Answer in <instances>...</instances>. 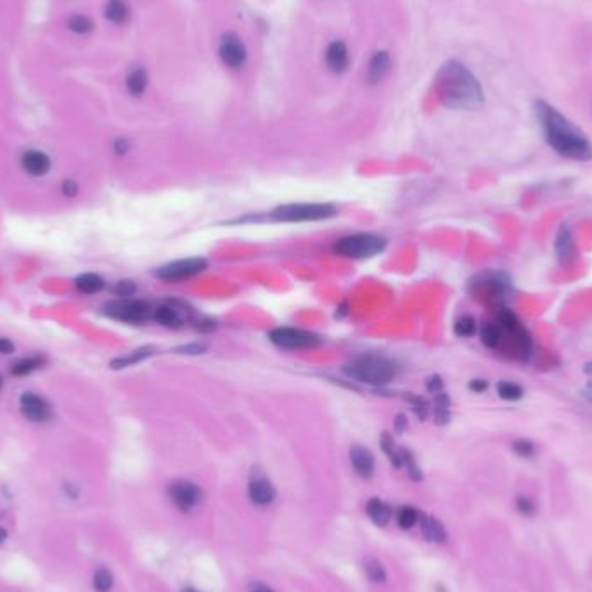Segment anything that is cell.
<instances>
[{
	"mask_svg": "<svg viewBox=\"0 0 592 592\" xmlns=\"http://www.w3.org/2000/svg\"><path fill=\"white\" fill-rule=\"evenodd\" d=\"M495 324L499 325V329H501L502 333H509V334H515L518 329L523 328L518 315H516L511 308H506V307L499 308L497 315H495Z\"/></svg>",
	"mask_w": 592,
	"mask_h": 592,
	"instance_id": "26",
	"label": "cell"
},
{
	"mask_svg": "<svg viewBox=\"0 0 592 592\" xmlns=\"http://www.w3.org/2000/svg\"><path fill=\"white\" fill-rule=\"evenodd\" d=\"M471 291H486L492 296H502L513 293V279L506 272L489 271L478 274L469 281Z\"/></svg>",
	"mask_w": 592,
	"mask_h": 592,
	"instance_id": "10",
	"label": "cell"
},
{
	"mask_svg": "<svg viewBox=\"0 0 592 592\" xmlns=\"http://www.w3.org/2000/svg\"><path fill=\"white\" fill-rule=\"evenodd\" d=\"M251 592H274V591H272V589H269V587H267V585L256 584V585H253Z\"/></svg>",
	"mask_w": 592,
	"mask_h": 592,
	"instance_id": "51",
	"label": "cell"
},
{
	"mask_svg": "<svg viewBox=\"0 0 592 592\" xmlns=\"http://www.w3.org/2000/svg\"><path fill=\"white\" fill-rule=\"evenodd\" d=\"M336 310H340V317H341V315H345V314H347V304L340 305V307H338Z\"/></svg>",
	"mask_w": 592,
	"mask_h": 592,
	"instance_id": "53",
	"label": "cell"
},
{
	"mask_svg": "<svg viewBox=\"0 0 592 592\" xmlns=\"http://www.w3.org/2000/svg\"><path fill=\"white\" fill-rule=\"evenodd\" d=\"M324 61L329 71L336 75L345 73L348 70V64H350V51H348L347 44L343 40L329 42L324 51Z\"/></svg>",
	"mask_w": 592,
	"mask_h": 592,
	"instance_id": "15",
	"label": "cell"
},
{
	"mask_svg": "<svg viewBox=\"0 0 592 592\" xmlns=\"http://www.w3.org/2000/svg\"><path fill=\"white\" fill-rule=\"evenodd\" d=\"M208 269V262L205 258H184V260H175V262L164 263L161 267H158L153 272L154 278L161 279V281L166 282H179L186 281V279L194 278V275L201 274Z\"/></svg>",
	"mask_w": 592,
	"mask_h": 592,
	"instance_id": "8",
	"label": "cell"
},
{
	"mask_svg": "<svg viewBox=\"0 0 592 592\" xmlns=\"http://www.w3.org/2000/svg\"><path fill=\"white\" fill-rule=\"evenodd\" d=\"M419 518V511H417L416 508H412V506H404V508H400L399 513H397V523H399V526L404 528V530H409L414 525H417Z\"/></svg>",
	"mask_w": 592,
	"mask_h": 592,
	"instance_id": "33",
	"label": "cell"
},
{
	"mask_svg": "<svg viewBox=\"0 0 592 592\" xmlns=\"http://www.w3.org/2000/svg\"><path fill=\"white\" fill-rule=\"evenodd\" d=\"M386 248V239L371 232L345 236L334 243L333 249L336 255L352 260H366L380 255Z\"/></svg>",
	"mask_w": 592,
	"mask_h": 592,
	"instance_id": "4",
	"label": "cell"
},
{
	"mask_svg": "<svg viewBox=\"0 0 592 592\" xmlns=\"http://www.w3.org/2000/svg\"><path fill=\"white\" fill-rule=\"evenodd\" d=\"M338 210L329 203H296L282 205L271 212V219L275 222H319L333 219Z\"/></svg>",
	"mask_w": 592,
	"mask_h": 592,
	"instance_id": "5",
	"label": "cell"
},
{
	"mask_svg": "<svg viewBox=\"0 0 592 592\" xmlns=\"http://www.w3.org/2000/svg\"><path fill=\"white\" fill-rule=\"evenodd\" d=\"M269 340L284 350H308L322 343L319 334L296 328H275L269 333Z\"/></svg>",
	"mask_w": 592,
	"mask_h": 592,
	"instance_id": "7",
	"label": "cell"
},
{
	"mask_svg": "<svg viewBox=\"0 0 592 592\" xmlns=\"http://www.w3.org/2000/svg\"><path fill=\"white\" fill-rule=\"evenodd\" d=\"M426 388L430 393H440V391H443V380L440 376H432L426 381Z\"/></svg>",
	"mask_w": 592,
	"mask_h": 592,
	"instance_id": "44",
	"label": "cell"
},
{
	"mask_svg": "<svg viewBox=\"0 0 592 592\" xmlns=\"http://www.w3.org/2000/svg\"><path fill=\"white\" fill-rule=\"evenodd\" d=\"M219 58L222 64L232 71H239L245 68L246 59H248V51H246L245 42H243V38L239 37L238 33L227 32L220 37Z\"/></svg>",
	"mask_w": 592,
	"mask_h": 592,
	"instance_id": "9",
	"label": "cell"
},
{
	"mask_svg": "<svg viewBox=\"0 0 592 592\" xmlns=\"http://www.w3.org/2000/svg\"><path fill=\"white\" fill-rule=\"evenodd\" d=\"M582 397H584L589 404H592V383H589L587 390H582Z\"/></svg>",
	"mask_w": 592,
	"mask_h": 592,
	"instance_id": "50",
	"label": "cell"
},
{
	"mask_svg": "<svg viewBox=\"0 0 592 592\" xmlns=\"http://www.w3.org/2000/svg\"><path fill=\"white\" fill-rule=\"evenodd\" d=\"M208 350V347H206L205 343H189V345H182V347L175 348V354L180 355H201L205 354V352Z\"/></svg>",
	"mask_w": 592,
	"mask_h": 592,
	"instance_id": "42",
	"label": "cell"
},
{
	"mask_svg": "<svg viewBox=\"0 0 592 592\" xmlns=\"http://www.w3.org/2000/svg\"><path fill=\"white\" fill-rule=\"evenodd\" d=\"M23 170L32 177H44L51 170V158L42 151H26L21 156Z\"/></svg>",
	"mask_w": 592,
	"mask_h": 592,
	"instance_id": "17",
	"label": "cell"
},
{
	"mask_svg": "<svg viewBox=\"0 0 592 592\" xmlns=\"http://www.w3.org/2000/svg\"><path fill=\"white\" fill-rule=\"evenodd\" d=\"M381 449H383V452L386 454V457L390 459L391 465L395 466V468H402V457H400V449H397V445H395L393 439H391L390 433H383L381 435Z\"/></svg>",
	"mask_w": 592,
	"mask_h": 592,
	"instance_id": "31",
	"label": "cell"
},
{
	"mask_svg": "<svg viewBox=\"0 0 592 592\" xmlns=\"http://www.w3.org/2000/svg\"><path fill=\"white\" fill-rule=\"evenodd\" d=\"M104 16L113 25H125L130 18V8L125 0H108Z\"/></svg>",
	"mask_w": 592,
	"mask_h": 592,
	"instance_id": "24",
	"label": "cell"
},
{
	"mask_svg": "<svg viewBox=\"0 0 592 592\" xmlns=\"http://www.w3.org/2000/svg\"><path fill=\"white\" fill-rule=\"evenodd\" d=\"M366 513L378 526H386L390 523L391 516H393L390 506L381 501V499H371L366 504Z\"/></svg>",
	"mask_w": 592,
	"mask_h": 592,
	"instance_id": "22",
	"label": "cell"
},
{
	"mask_svg": "<svg viewBox=\"0 0 592 592\" xmlns=\"http://www.w3.org/2000/svg\"><path fill=\"white\" fill-rule=\"evenodd\" d=\"M68 28H70L71 32L78 33V35H85V33H88V32H92V29H94V21H92L88 16L77 14V16H73L70 21H68Z\"/></svg>",
	"mask_w": 592,
	"mask_h": 592,
	"instance_id": "35",
	"label": "cell"
},
{
	"mask_svg": "<svg viewBox=\"0 0 592 592\" xmlns=\"http://www.w3.org/2000/svg\"><path fill=\"white\" fill-rule=\"evenodd\" d=\"M582 371H584L585 374H592V362H587V364L582 367Z\"/></svg>",
	"mask_w": 592,
	"mask_h": 592,
	"instance_id": "52",
	"label": "cell"
},
{
	"mask_svg": "<svg viewBox=\"0 0 592 592\" xmlns=\"http://www.w3.org/2000/svg\"><path fill=\"white\" fill-rule=\"evenodd\" d=\"M113 587V575L108 570H99L94 575V589L97 592H110Z\"/></svg>",
	"mask_w": 592,
	"mask_h": 592,
	"instance_id": "39",
	"label": "cell"
},
{
	"mask_svg": "<svg viewBox=\"0 0 592 592\" xmlns=\"http://www.w3.org/2000/svg\"><path fill=\"white\" fill-rule=\"evenodd\" d=\"M433 419L439 426H445L452 419V412H450V406H452V400H450L449 393L445 391H440L435 395V404H433Z\"/></svg>",
	"mask_w": 592,
	"mask_h": 592,
	"instance_id": "23",
	"label": "cell"
},
{
	"mask_svg": "<svg viewBox=\"0 0 592 592\" xmlns=\"http://www.w3.org/2000/svg\"><path fill=\"white\" fill-rule=\"evenodd\" d=\"M113 291L118 298H130V296H134L137 293V286L134 281H120L116 282Z\"/></svg>",
	"mask_w": 592,
	"mask_h": 592,
	"instance_id": "40",
	"label": "cell"
},
{
	"mask_svg": "<svg viewBox=\"0 0 592 592\" xmlns=\"http://www.w3.org/2000/svg\"><path fill=\"white\" fill-rule=\"evenodd\" d=\"M19 409L21 414L32 423H47L52 417V409L42 397L35 393H23L19 397Z\"/></svg>",
	"mask_w": 592,
	"mask_h": 592,
	"instance_id": "13",
	"label": "cell"
},
{
	"mask_svg": "<svg viewBox=\"0 0 592 592\" xmlns=\"http://www.w3.org/2000/svg\"><path fill=\"white\" fill-rule=\"evenodd\" d=\"M5 537H8V534H5V530H4V528H0V544H2V542L5 541Z\"/></svg>",
	"mask_w": 592,
	"mask_h": 592,
	"instance_id": "54",
	"label": "cell"
},
{
	"mask_svg": "<svg viewBox=\"0 0 592 592\" xmlns=\"http://www.w3.org/2000/svg\"><path fill=\"white\" fill-rule=\"evenodd\" d=\"M495 391H497V395L502 400H508V402L521 400L523 395H525L523 388L518 383H513V381H499Z\"/></svg>",
	"mask_w": 592,
	"mask_h": 592,
	"instance_id": "30",
	"label": "cell"
},
{
	"mask_svg": "<svg viewBox=\"0 0 592 592\" xmlns=\"http://www.w3.org/2000/svg\"><path fill=\"white\" fill-rule=\"evenodd\" d=\"M169 495L177 509L182 513H190L199 506L203 499L201 489L187 480H179L169 486Z\"/></svg>",
	"mask_w": 592,
	"mask_h": 592,
	"instance_id": "11",
	"label": "cell"
},
{
	"mask_svg": "<svg viewBox=\"0 0 592 592\" xmlns=\"http://www.w3.org/2000/svg\"><path fill=\"white\" fill-rule=\"evenodd\" d=\"M439 97L450 110L476 111L485 104L483 87L465 62L449 59L440 66L435 77Z\"/></svg>",
	"mask_w": 592,
	"mask_h": 592,
	"instance_id": "2",
	"label": "cell"
},
{
	"mask_svg": "<svg viewBox=\"0 0 592 592\" xmlns=\"http://www.w3.org/2000/svg\"><path fill=\"white\" fill-rule=\"evenodd\" d=\"M395 428H397V432L399 433H402L407 428V417L404 416V414H399V416H397V419H395Z\"/></svg>",
	"mask_w": 592,
	"mask_h": 592,
	"instance_id": "49",
	"label": "cell"
},
{
	"mask_svg": "<svg viewBox=\"0 0 592 592\" xmlns=\"http://www.w3.org/2000/svg\"><path fill=\"white\" fill-rule=\"evenodd\" d=\"M513 452L516 454V456L523 457V459H530V457H534L535 454V445L534 442H530V440L526 439H518L513 442L511 445Z\"/></svg>",
	"mask_w": 592,
	"mask_h": 592,
	"instance_id": "37",
	"label": "cell"
},
{
	"mask_svg": "<svg viewBox=\"0 0 592 592\" xmlns=\"http://www.w3.org/2000/svg\"><path fill=\"white\" fill-rule=\"evenodd\" d=\"M476 329H478V324H476L475 317H471V315H463V317L457 319L456 324H454V334L459 338H471L473 334L476 333Z\"/></svg>",
	"mask_w": 592,
	"mask_h": 592,
	"instance_id": "32",
	"label": "cell"
},
{
	"mask_svg": "<svg viewBox=\"0 0 592 592\" xmlns=\"http://www.w3.org/2000/svg\"><path fill=\"white\" fill-rule=\"evenodd\" d=\"M480 340L486 348L493 350L497 348L502 341V331L497 324H485L480 329Z\"/></svg>",
	"mask_w": 592,
	"mask_h": 592,
	"instance_id": "29",
	"label": "cell"
},
{
	"mask_svg": "<svg viewBox=\"0 0 592 592\" xmlns=\"http://www.w3.org/2000/svg\"><path fill=\"white\" fill-rule=\"evenodd\" d=\"M184 592H197V591H193V589H187V591H184Z\"/></svg>",
	"mask_w": 592,
	"mask_h": 592,
	"instance_id": "56",
	"label": "cell"
},
{
	"mask_svg": "<svg viewBox=\"0 0 592 592\" xmlns=\"http://www.w3.org/2000/svg\"><path fill=\"white\" fill-rule=\"evenodd\" d=\"M2 386H4V378L0 376V390H2Z\"/></svg>",
	"mask_w": 592,
	"mask_h": 592,
	"instance_id": "55",
	"label": "cell"
},
{
	"mask_svg": "<svg viewBox=\"0 0 592 592\" xmlns=\"http://www.w3.org/2000/svg\"><path fill=\"white\" fill-rule=\"evenodd\" d=\"M194 328H196V331H199V333H212V331L217 329V322L212 321V319H199V321H196Z\"/></svg>",
	"mask_w": 592,
	"mask_h": 592,
	"instance_id": "43",
	"label": "cell"
},
{
	"mask_svg": "<svg viewBox=\"0 0 592 592\" xmlns=\"http://www.w3.org/2000/svg\"><path fill=\"white\" fill-rule=\"evenodd\" d=\"M341 373L352 381L383 386L397 376V366L380 355H360L341 367Z\"/></svg>",
	"mask_w": 592,
	"mask_h": 592,
	"instance_id": "3",
	"label": "cell"
},
{
	"mask_svg": "<svg viewBox=\"0 0 592 592\" xmlns=\"http://www.w3.org/2000/svg\"><path fill=\"white\" fill-rule=\"evenodd\" d=\"M153 319L163 328H180L184 322V317L180 315V312L177 310L173 305H160L158 308L153 310Z\"/></svg>",
	"mask_w": 592,
	"mask_h": 592,
	"instance_id": "21",
	"label": "cell"
},
{
	"mask_svg": "<svg viewBox=\"0 0 592 592\" xmlns=\"http://www.w3.org/2000/svg\"><path fill=\"white\" fill-rule=\"evenodd\" d=\"M419 525H421V530H423L424 537H426L430 542L442 544V542L447 541L445 528H443L442 523H440L436 518H433V516L421 515Z\"/></svg>",
	"mask_w": 592,
	"mask_h": 592,
	"instance_id": "20",
	"label": "cell"
},
{
	"mask_svg": "<svg viewBox=\"0 0 592 592\" xmlns=\"http://www.w3.org/2000/svg\"><path fill=\"white\" fill-rule=\"evenodd\" d=\"M391 71V56L388 51H376L369 58L366 64V71H364V82L369 87H376L384 78L390 75Z\"/></svg>",
	"mask_w": 592,
	"mask_h": 592,
	"instance_id": "14",
	"label": "cell"
},
{
	"mask_svg": "<svg viewBox=\"0 0 592 592\" xmlns=\"http://www.w3.org/2000/svg\"><path fill=\"white\" fill-rule=\"evenodd\" d=\"M154 354V348L153 347H144L139 348V350H134L132 354L125 355V357L120 358H114V360H111L110 367L111 369H125V367H130V366H136V364H139V362L146 360L147 357H151V355Z\"/></svg>",
	"mask_w": 592,
	"mask_h": 592,
	"instance_id": "25",
	"label": "cell"
},
{
	"mask_svg": "<svg viewBox=\"0 0 592 592\" xmlns=\"http://www.w3.org/2000/svg\"><path fill=\"white\" fill-rule=\"evenodd\" d=\"M468 388L473 391V393H483V391H486V388H489V383H486L485 380H480V378H476V380L469 381Z\"/></svg>",
	"mask_w": 592,
	"mask_h": 592,
	"instance_id": "45",
	"label": "cell"
},
{
	"mask_svg": "<svg viewBox=\"0 0 592 592\" xmlns=\"http://www.w3.org/2000/svg\"><path fill=\"white\" fill-rule=\"evenodd\" d=\"M248 495L249 501L258 508H265V506L272 504L275 499V489L267 478V475L260 468H253L251 476H249L248 483Z\"/></svg>",
	"mask_w": 592,
	"mask_h": 592,
	"instance_id": "12",
	"label": "cell"
},
{
	"mask_svg": "<svg viewBox=\"0 0 592 592\" xmlns=\"http://www.w3.org/2000/svg\"><path fill=\"white\" fill-rule=\"evenodd\" d=\"M516 509L519 511V515L523 516H534L535 515V504L530 497L526 495H518L516 499Z\"/></svg>",
	"mask_w": 592,
	"mask_h": 592,
	"instance_id": "41",
	"label": "cell"
},
{
	"mask_svg": "<svg viewBox=\"0 0 592 592\" xmlns=\"http://www.w3.org/2000/svg\"><path fill=\"white\" fill-rule=\"evenodd\" d=\"M366 574L367 577L373 582H376V584H383V582L386 580V571H384L383 565H381L380 561H376V559H369V561H367Z\"/></svg>",
	"mask_w": 592,
	"mask_h": 592,
	"instance_id": "38",
	"label": "cell"
},
{
	"mask_svg": "<svg viewBox=\"0 0 592 592\" xmlns=\"http://www.w3.org/2000/svg\"><path fill=\"white\" fill-rule=\"evenodd\" d=\"M128 147H130V144H128L127 139H118L116 143H114V153H116L118 156H123L128 151Z\"/></svg>",
	"mask_w": 592,
	"mask_h": 592,
	"instance_id": "48",
	"label": "cell"
},
{
	"mask_svg": "<svg viewBox=\"0 0 592 592\" xmlns=\"http://www.w3.org/2000/svg\"><path fill=\"white\" fill-rule=\"evenodd\" d=\"M45 364V358L44 357H38V355H35V357H26L21 358V360H18L14 364V366L11 367V373L14 374V376H28V374L35 373L37 369H40V367H44Z\"/></svg>",
	"mask_w": 592,
	"mask_h": 592,
	"instance_id": "28",
	"label": "cell"
},
{
	"mask_svg": "<svg viewBox=\"0 0 592 592\" xmlns=\"http://www.w3.org/2000/svg\"><path fill=\"white\" fill-rule=\"evenodd\" d=\"M75 286H77L78 291L85 293V295H94V293L104 289L106 282L97 274H82L75 279Z\"/></svg>",
	"mask_w": 592,
	"mask_h": 592,
	"instance_id": "27",
	"label": "cell"
},
{
	"mask_svg": "<svg viewBox=\"0 0 592 592\" xmlns=\"http://www.w3.org/2000/svg\"><path fill=\"white\" fill-rule=\"evenodd\" d=\"M78 193V186L73 182V180H66L64 184H62V194L68 197H73L77 196Z\"/></svg>",
	"mask_w": 592,
	"mask_h": 592,
	"instance_id": "46",
	"label": "cell"
},
{
	"mask_svg": "<svg viewBox=\"0 0 592 592\" xmlns=\"http://www.w3.org/2000/svg\"><path fill=\"white\" fill-rule=\"evenodd\" d=\"M406 400L410 404V407H412V410L421 421H424L430 416V404L423 397H419V395H406Z\"/></svg>",
	"mask_w": 592,
	"mask_h": 592,
	"instance_id": "36",
	"label": "cell"
},
{
	"mask_svg": "<svg viewBox=\"0 0 592 592\" xmlns=\"http://www.w3.org/2000/svg\"><path fill=\"white\" fill-rule=\"evenodd\" d=\"M532 110L539 127L542 128L545 143L554 153L574 161L592 160L591 140L574 121L568 120L544 99H535Z\"/></svg>",
	"mask_w": 592,
	"mask_h": 592,
	"instance_id": "1",
	"label": "cell"
},
{
	"mask_svg": "<svg viewBox=\"0 0 592 592\" xmlns=\"http://www.w3.org/2000/svg\"><path fill=\"white\" fill-rule=\"evenodd\" d=\"M125 85H127L128 94L134 95V97H140L149 85L146 68L144 66H132L127 73V78H125Z\"/></svg>",
	"mask_w": 592,
	"mask_h": 592,
	"instance_id": "19",
	"label": "cell"
},
{
	"mask_svg": "<svg viewBox=\"0 0 592 592\" xmlns=\"http://www.w3.org/2000/svg\"><path fill=\"white\" fill-rule=\"evenodd\" d=\"M350 463L354 466L355 473L360 478H371L374 475V457L366 447L354 445L350 449Z\"/></svg>",
	"mask_w": 592,
	"mask_h": 592,
	"instance_id": "18",
	"label": "cell"
},
{
	"mask_svg": "<svg viewBox=\"0 0 592 592\" xmlns=\"http://www.w3.org/2000/svg\"><path fill=\"white\" fill-rule=\"evenodd\" d=\"M103 314L114 321L125 322V324L139 325L144 324L153 315L149 305L143 300H132V298H120L104 304Z\"/></svg>",
	"mask_w": 592,
	"mask_h": 592,
	"instance_id": "6",
	"label": "cell"
},
{
	"mask_svg": "<svg viewBox=\"0 0 592 592\" xmlns=\"http://www.w3.org/2000/svg\"><path fill=\"white\" fill-rule=\"evenodd\" d=\"M554 251L561 265H568V263L575 260L574 234H571V227L568 223H561L558 232H556Z\"/></svg>",
	"mask_w": 592,
	"mask_h": 592,
	"instance_id": "16",
	"label": "cell"
},
{
	"mask_svg": "<svg viewBox=\"0 0 592 592\" xmlns=\"http://www.w3.org/2000/svg\"><path fill=\"white\" fill-rule=\"evenodd\" d=\"M14 352V343H12L11 340H8V338H0V354L2 355H9Z\"/></svg>",
	"mask_w": 592,
	"mask_h": 592,
	"instance_id": "47",
	"label": "cell"
},
{
	"mask_svg": "<svg viewBox=\"0 0 592 592\" xmlns=\"http://www.w3.org/2000/svg\"><path fill=\"white\" fill-rule=\"evenodd\" d=\"M400 457H402V466H406L407 473L410 475V478L416 480V482L423 480V473H421V469H419V466H417L416 459H414L412 452H410V450H406V449H400Z\"/></svg>",
	"mask_w": 592,
	"mask_h": 592,
	"instance_id": "34",
	"label": "cell"
}]
</instances>
